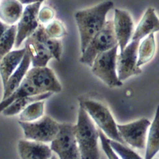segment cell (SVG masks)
Segmentation results:
<instances>
[{
  "label": "cell",
  "instance_id": "1",
  "mask_svg": "<svg viewBox=\"0 0 159 159\" xmlns=\"http://www.w3.org/2000/svg\"><path fill=\"white\" fill-rule=\"evenodd\" d=\"M113 7L112 1H106L75 12V19L79 30L81 53L94 36L104 27L106 15Z\"/></svg>",
  "mask_w": 159,
  "mask_h": 159
},
{
  "label": "cell",
  "instance_id": "2",
  "mask_svg": "<svg viewBox=\"0 0 159 159\" xmlns=\"http://www.w3.org/2000/svg\"><path fill=\"white\" fill-rule=\"evenodd\" d=\"M75 136L80 157L83 159H98L99 152L98 140V129L95 127L91 117L80 101L78 122L75 125Z\"/></svg>",
  "mask_w": 159,
  "mask_h": 159
},
{
  "label": "cell",
  "instance_id": "3",
  "mask_svg": "<svg viewBox=\"0 0 159 159\" xmlns=\"http://www.w3.org/2000/svg\"><path fill=\"white\" fill-rule=\"evenodd\" d=\"M118 45L113 21L106 20L104 27L88 43L80 58V61L91 67L96 56Z\"/></svg>",
  "mask_w": 159,
  "mask_h": 159
},
{
  "label": "cell",
  "instance_id": "4",
  "mask_svg": "<svg viewBox=\"0 0 159 159\" xmlns=\"http://www.w3.org/2000/svg\"><path fill=\"white\" fill-rule=\"evenodd\" d=\"M119 45L98 54L91 66L93 73L111 88L122 85L118 77L116 68Z\"/></svg>",
  "mask_w": 159,
  "mask_h": 159
},
{
  "label": "cell",
  "instance_id": "5",
  "mask_svg": "<svg viewBox=\"0 0 159 159\" xmlns=\"http://www.w3.org/2000/svg\"><path fill=\"white\" fill-rule=\"evenodd\" d=\"M81 101L90 117L109 139L125 143L119 134L117 125L111 113L105 106L93 100Z\"/></svg>",
  "mask_w": 159,
  "mask_h": 159
},
{
  "label": "cell",
  "instance_id": "6",
  "mask_svg": "<svg viewBox=\"0 0 159 159\" xmlns=\"http://www.w3.org/2000/svg\"><path fill=\"white\" fill-rule=\"evenodd\" d=\"M50 148L61 159L81 158L75 136V125L60 124L58 132L51 142Z\"/></svg>",
  "mask_w": 159,
  "mask_h": 159
},
{
  "label": "cell",
  "instance_id": "7",
  "mask_svg": "<svg viewBox=\"0 0 159 159\" xmlns=\"http://www.w3.org/2000/svg\"><path fill=\"white\" fill-rule=\"evenodd\" d=\"M18 123L23 130L25 139L43 143L51 142L59 130L60 124L49 116H44L37 121L19 120Z\"/></svg>",
  "mask_w": 159,
  "mask_h": 159
},
{
  "label": "cell",
  "instance_id": "8",
  "mask_svg": "<svg viewBox=\"0 0 159 159\" xmlns=\"http://www.w3.org/2000/svg\"><path fill=\"white\" fill-rule=\"evenodd\" d=\"M139 43V41L131 40V42L117 56V73L120 81L142 73L141 69L137 66Z\"/></svg>",
  "mask_w": 159,
  "mask_h": 159
},
{
  "label": "cell",
  "instance_id": "9",
  "mask_svg": "<svg viewBox=\"0 0 159 159\" xmlns=\"http://www.w3.org/2000/svg\"><path fill=\"white\" fill-rule=\"evenodd\" d=\"M43 1L27 4L25 7L17 25L15 48H18L22 42L30 36L39 27V12Z\"/></svg>",
  "mask_w": 159,
  "mask_h": 159
},
{
  "label": "cell",
  "instance_id": "10",
  "mask_svg": "<svg viewBox=\"0 0 159 159\" xmlns=\"http://www.w3.org/2000/svg\"><path fill=\"white\" fill-rule=\"evenodd\" d=\"M150 122L146 118L124 124L117 125L119 134L124 141L132 147L143 149L146 146V137Z\"/></svg>",
  "mask_w": 159,
  "mask_h": 159
},
{
  "label": "cell",
  "instance_id": "11",
  "mask_svg": "<svg viewBox=\"0 0 159 159\" xmlns=\"http://www.w3.org/2000/svg\"><path fill=\"white\" fill-rule=\"evenodd\" d=\"M25 77L42 93H58L61 90V84L53 71L46 66L32 68Z\"/></svg>",
  "mask_w": 159,
  "mask_h": 159
},
{
  "label": "cell",
  "instance_id": "12",
  "mask_svg": "<svg viewBox=\"0 0 159 159\" xmlns=\"http://www.w3.org/2000/svg\"><path fill=\"white\" fill-rule=\"evenodd\" d=\"M113 24L120 52L124 49L132 39L134 29L133 20L130 14L127 11L115 9Z\"/></svg>",
  "mask_w": 159,
  "mask_h": 159
},
{
  "label": "cell",
  "instance_id": "13",
  "mask_svg": "<svg viewBox=\"0 0 159 159\" xmlns=\"http://www.w3.org/2000/svg\"><path fill=\"white\" fill-rule=\"evenodd\" d=\"M25 48L30 56L33 67L45 66L49 60L53 58L49 50L32 35L25 39Z\"/></svg>",
  "mask_w": 159,
  "mask_h": 159
},
{
  "label": "cell",
  "instance_id": "14",
  "mask_svg": "<svg viewBox=\"0 0 159 159\" xmlns=\"http://www.w3.org/2000/svg\"><path fill=\"white\" fill-rule=\"evenodd\" d=\"M18 151L22 159H47L51 158L52 155L50 147L35 140H19Z\"/></svg>",
  "mask_w": 159,
  "mask_h": 159
},
{
  "label": "cell",
  "instance_id": "15",
  "mask_svg": "<svg viewBox=\"0 0 159 159\" xmlns=\"http://www.w3.org/2000/svg\"><path fill=\"white\" fill-rule=\"evenodd\" d=\"M159 31V19L155 9L150 7L145 12L142 18L133 33L131 40L140 41L150 34Z\"/></svg>",
  "mask_w": 159,
  "mask_h": 159
},
{
  "label": "cell",
  "instance_id": "16",
  "mask_svg": "<svg viewBox=\"0 0 159 159\" xmlns=\"http://www.w3.org/2000/svg\"><path fill=\"white\" fill-rule=\"evenodd\" d=\"M26 52L25 48L11 50L5 55L0 61V75L3 86L9 78L19 66Z\"/></svg>",
  "mask_w": 159,
  "mask_h": 159
},
{
  "label": "cell",
  "instance_id": "17",
  "mask_svg": "<svg viewBox=\"0 0 159 159\" xmlns=\"http://www.w3.org/2000/svg\"><path fill=\"white\" fill-rule=\"evenodd\" d=\"M30 64L31 60L29 53L26 51L20 65L10 76L7 83L4 86V94L2 99L7 98L15 89H16L19 86L24 78H25Z\"/></svg>",
  "mask_w": 159,
  "mask_h": 159
},
{
  "label": "cell",
  "instance_id": "18",
  "mask_svg": "<svg viewBox=\"0 0 159 159\" xmlns=\"http://www.w3.org/2000/svg\"><path fill=\"white\" fill-rule=\"evenodd\" d=\"M22 4L18 0H2L0 3V20L9 25L14 24L22 16Z\"/></svg>",
  "mask_w": 159,
  "mask_h": 159
},
{
  "label": "cell",
  "instance_id": "19",
  "mask_svg": "<svg viewBox=\"0 0 159 159\" xmlns=\"http://www.w3.org/2000/svg\"><path fill=\"white\" fill-rule=\"evenodd\" d=\"M52 92H45L35 95L28 96L19 98L12 102L10 105L5 108L1 112V113L3 116H15L19 114L32 102L37 101L45 100L52 96Z\"/></svg>",
  "mask_w": 159,
  "mask_h": 159
},
{
  "label": "cell",
  "instance_id": "20",
  "mask_svg": "<svg viewBox=\"0 0 159 159\" xmlns=\"http://www.w3.org/2000/svg\"><path fill=\"white\" fill-rule=\"evenodd\" d=\"M43 93L37 88L32 84V83L25 77L19 85L7 98L2 99L0 102V113L10 105L14 101L28 96H32Z\"/></svg>",
  "mask_w": 159,
  "mask_h": 159
},
{
  "label": "cell",
  "instance_id": "21",
  "mask_svg": "<svg viewBox=\"0 0 159 159\" xmlns=\"http://www.w3.org/2000/svg\"><path fill=\"white\" fill-rule=\"evenodd\" d=\"M159 151V105L152 123L150 125L146 143V159L152 158Z\"/></svg>",
  "mask_w": 159,
  "mask_h": 159
},
{
  "label": "cell",
  "instance_id": "22",
  "mask_svg": "<svg viewBox=\"0 0 159 159\" xmlns=\"http://www.w3.org/2000/svg\"><path fill=\"white\" fill-rule=\"evenodd\" d=\"M31 35L40 41L49 50L54 58L58 61H60L62 53L61 43L57 39L50 37L42 25L39 24L37 29Z\"/></svg>",
  "mask_w": 159,
  "mask_h": 159
},
{
  "label": "cell",
  "instance_id": "23",
  "mask_svg": "<svg viewBox=\"0 0 159 159\" xmlns=\"http://www.w3.org/2000/svg\"><path fill=\"white\" fill-rule=\"evenodd\" d=\"M155 52V41L154 34L147 35L139 44L138 49L137 66L141 65L149 61L153 57Z\"/></svg>",
  "mask_w": 159,
  "mask_h": 159
},
{
  "label": "cell",
  "instance_id": "24",
  "mask_svg": "<svg viewBox=\"0 0 159 159\" xmlns=\"http://www.w3.org/2000/svg\"><path fill=\"white\" fill-rule=\"evenodd\" d=\"M43 100L34 102L19 113V120L24 122L34 121L43 116Z\"/></svg>",
  "mask_w": 159,
  "mask_h": 159
},
{
  "label": "cell",
  "instance_id": "25",
  "mask_svg": "<svg viewBox=\"0 0 159 159\" xmlns=\"http://www.w3.org/2000/svg\"><path fill=\"white\" fill-rule=\"evenodd\" d=\"M17 34V25H10L0 37V61L2 57L11 51L15 44Z\"/></svg>",
  "mask_w": 159,
  "mask_h": 159
},
{
  "label": "cell",
  "instance_id": "26",
  "mask_svg": "<svg viewBox=\"0 0 159 159\" xmlns=\"http://www.w3.org/2000/svg\"><path fill=\"white\" fill-rule=\"evenodd\" d=\"M110 143L114 152L123 159L142 158L137 153L127 147L124 144L110 139Z\"/></svg>",
  "mask_w": 159,
  "mask_h": 159
},
{
  "label": "cell",
  "instance_id": "27",
  "mask_svg": "<svg viewBox=\"0 0 159 159\" xmlns=\"http://www.w3.org/2000/svg\"><path fill=\"white\" fill-rule=\"evenodd\" d=\"M45 29L47 34L50 37L55 39L61 38L66 34L64 26L58 20L50 22Z\"/></svg>",
  "mask_w": 159,
  "mask_h": 159
},
{
  "label": "cell",
  "instance_id": "28",
  "mask_svg": "<svg viewBox=\"0 0 159 159\" xmlns=\"http://www.w3.org/2000/svg\"><path fill=\"white\" fill-rule=\"evenodd\" d=\"M98 132L102 150H104L107 157L111 159L119 158V157L117 155L110 143V139L107 137V136L100 129H98Z\"/></svg>",
  "mask_w": 159,
  "mask_h": 159
},
{
  "label": "cell",
  "instance_id": "29",
  "mask_svg": "<svg viewBox=\"0 0 159 159\" xmlns=\"http://www.w3.org/2000/svg\"><path fill=\"white\" fill-rule=\"evenodd\" d=\"M53 10L48 7H44L39 12V20L43 24L49 22L53 17Z\"/></svg>",
  "mask_w": 159,
  "mask_h": 159
},
{
  "label": "cell",
  "instance_id": "30",
  "mask_svg": "<svg viewBox=\"0 0 159 159\" xmlns=\"http://www.w3.org/2000/svg\"><path fill=\"white\" fill-rule=\"evenodd\" d=\"M9 26L10 25L4 23L2 21L0 20V37L2 36L3 33L8 29Z\"/></svg>",
  "mask_w": 159,
  "mask_h": 159
},
{
  "label": "cell",
  "instance_id": "31",
  "mask_svg": "<svg viewBox=\"0 0 159 159\" xmlns=\"http://www.w3.org/2000/svg\"><path fill=\"white\" fill-rule=\"evenodd\" d=\"M20 1L22 4H29L31 3H34L41 0H18Z\"/></svg>",
  "mask_w": 159,
  "mask_h": 159
}]
</instances>
